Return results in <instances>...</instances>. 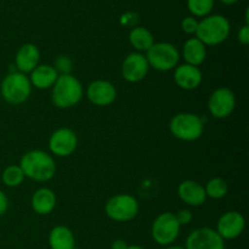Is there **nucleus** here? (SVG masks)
I'll list each match as a JSON object with an SVG mask.
<instances>
[{
	"label": "nucleus",
	"instance_id": "1",
	"mask_svg": "<svg viewBox=\"0 0 249 249\" xmlns=\"http://www.w3.org/2000/svg\"><path fill=\"white\" fill-rule=\"evenodd\" d=\"M19 167L24 177L38 182L49 181L56 173L53 157L41 150H32L24 153L19 160Z\"/></svg>",
	"mask_w": 249,
	"mask_h": 249
},
{
	"label": "nucleus",
	"instance_id": "2",
	"mask_svg": "<svg viewBox=\"0 0 249 249\" xmlns=\"http://www.w3.org/2000/svg\"><path fill=\"white\" fill-rule=\"evenodd\" d=\"M230 34V22L221 15H211L198 22L196 38L204 45L215 46L224 43Z\"/></svg>",
	"mask_w": 249,
	"mask_h": 249
},
{
	"label": "nucleus",
	"instance_id": "3",
	"mask_svg": "<svg viewBox=\"0 0 249 249\" xmlns=\"http://www.w3.org/2000/svg\"><path fill=\"white\" fill-rule=\"evenodd\" d=\"M83 97L82 83L73 74L58 75L53 87V102L58 108H71Z\"/></svg>",
	"mask_w": 249,
	"mask_h": 249
},
{
	"label": "nucleus",
	"instance_id": "4",
	"mask_svg": "<svg viewBox=\"0 0 249 249\" xmlns=\"http://www.w3.org/2000/svg\"><path fill=\"white\" fill-rule=\"evenodd\" d=\"M31 91L32 84L29 78L18 71L7 73L0 84L1 97L10 105H21L26 102Z\"/></svg>",
	"mask_w": 249,
	"mask_h": 249
},
{
	"label": "nucleus",
	"instance_id": "5",
	"mask_svg": "<svg viewBox=\"0 0 249 249\" xmlns=\"http://www.w3.org/2000/svg\"><path fill=\"white\" fill-rule=\"evenodd\" d=\"M173 135L181 141H196L203 135L204 119L195 113L182 112L175 114L169 123Z\"/></svg>",
	"mask_w": 249,
	"mask_h": 249
},
{
	"label": "nucleus",
	"instance_id": "6",
	"mask_svg": "<svg viewBox=\"0 0 249 249\" xmlns=\"http://www.w3.org/2000/svg\"><path fill=\"white\" fill-rule=\"evenodd\" d=\"M145 56L148 66L160 72L174 70L180 60L179 50L170 43H155L146 51Z\"/></svg>",
	"mask_w": 249,
	"mask_h": 249
},
{
	"label": "nucleus",
	"instance_id": "7",
	"mask_svg": "<svg viewBox=\"0 0 249 249\" xmlns=\"http://www.w3.org/2000/svg\"><path fill=\"white\" fill-rule=\"evenodd\" d=\"M105 212L111 220L126 223V221L133 220L138 215L139 202L131 195L119 194L111 197L106 202Z\"/></svg>",
	"mask_w": 249,
	"mask_h": 249
},
{
	"label": "nucleus",
	"instance_id": "8",
	"mask_svg": "<svg viewBox=\"0 0 249 249\" xmlns=\"http://www.w3.org/2000/svg\"><path fill=\"white\" fill-rule=\"evenodd\" d=\"M180 224L178 223L174 213L165 212L155 219L151 229L152 238L160 246H172L180 233Z\"/></svg>",
	"mask_w": 249,
	"mask_h": 249
},
{
	"label": "nucleus",
	"instance_id": "9",
	"mask_svg": "<svg viewBox=\"0 0 249 249\" xmlns=\"http://www.w3.org/2000/svg\"><path fill=\"white\" fill-rule=\"evenodd\" d=\"M236 107V96L229 88H218L212 92L208 101V109L216 119H225L232 114Z\"/></svg>",
	"mask_w": 249,
	"mask_h": 249
},
{
	"label": "nucleus",
	"instance_id": "10",
	"mask_svg": "<svg viewBox=\"0 0 249 249\" xmlns=\"http://www.w3.org/2000/svg\"><path fill=\"white\" fill-rule=\"evenodd\" d=\"M185 249H225V241L214 229L199 228L187 236Z\"/></svg>",
	"mask_w": 249,
	"mask_h": 249
},
{
	"label": "nucleus",
	"instance_id": "11",
	"mask_svg": "<svg viewBox=\"0 0 249 249\" xmlns=\"http://www.w3.org/2000/svg\"><path fill=\"white\" fill-rule=\"evenodd\" d=\"M78 145L77 134L70 128H60L53 131L49 139V148L57 157H68Z\"/></svg>",
	"mask_w": 249,
	"mask_h": 249
},
{
	"label": "nucleus",
	"instance_id": "12",
	"mask_svg": "<svg viewBox=\"0 0 249 249\" xmlns=\"http://www.w3.org/2000/svg\"><path fill=\"white\" fill-rule=\"evenodd\" d=\"M246 228V219L240 212L230 211L224 213L216 223L215 231L224 241L236 240L243 233Z\"/></svg>",
	"mask_w": 249,
	"mask_h": 249
},
{
	"label": "nucleus",
	"instance_id": "13",
	"mask_svg": "<svg viewBox=\"0 0 249 249\" xmlns=\"http://www.w3.org/2000/svg\"><path fill=\"white\" fill-rule=\"evenodd\" d=\"M148 66L146 56L141 53H130L122 63V75L129 83H139L147 75Z\"/></svg>",
	"mask_w": 249,
	"mask_h": 249
},
{
	"label": "nucleus",
	"instance_id": "14",
	"mask_svg": "<svg viewBox=\"0 0 249 249\" xmlns=\"http://www.w3.org/2000/svg\"><path fill=\"white\" fill-rule=\"evenodd\" d=\"M87 96L95 106H109L116 100L117 89L108 80L97 79L88 85Z\"/></svg>",
	"mask_w": 249,
	"mask_h": 249
},
{
	"label": "nucleus",
	"instance_id": "15",
	"mask_svg": "<svg viewBox=\"0 0 249 249\" xmlns=\"http://www.w3.org/2000/svg\"><path fill=\"white\" fill-rule=\"evenodd\" d=\"M202 80L203 74L199 67L182 63L174 68V82L180 89L195 90L202 84Z\"/></svg>",
	"mask_w": 249,
	"mask_h": 249
},
{
	"label": "nucleus",
	"instance_id": "16",
	"mask_svg": "<svg viewBox=\"0 0 249 249\" xmlns=\"http://www.w3.org/2000/svg\"><path fill=\"white\" fill-rule=\"evenodd\" d=\"M178 196L184 203L191 207H198L206 202L207 195L204 186L195 180H185L178 186Z\"/></svg>",
	"mask_w": 249,
	"mask_h": 249
},
{
	"label": "nucleus",
	"instance_id": "17",
	"mask_svg": "<svg viewBox=\"0 0 249 249\" xmlns=\"http://www.w3.org/2000/svg\"><path fill=\"white\" fill-rule=\"evenodd\" d=\"M39 60H40V51H39L38 46L28 43L22 45L16 53L15 65H16L18 72L27 74V73H31L39 65Z\"/></svg>",
	"mask_w": 249,
	"mask_h": 249
},
{
	"label": "nucleus",
	"instance_id": "18",
	"mask_svg": "<svg viewBox=\"0 0 249 249\" xmlns=\"http://www.w3.org/2000/svg\"><path fill=\"white\" fill-rule=\"evenodd\" d=\"M32 209L39 215H48L55 209L56 196L53 190L48 187H41L36 190L31 199Z\"/></svg>",
	"mask_w": 249,
	"mask_h": 249
},
{
	"label": "nucleus",
	"instance_id": "19",
	"mask_svg": "<svg viewBox=\"0 0 249 249\" xmlns=\"http://www.w3.org/2000/svg\"><path fill=\"white\" fill-rule=\"evenodd\" d=\"M182 57L187 65L199 67L207 58L206 45L196 36L187 39L182 46Z\"/></svg>",
	"mask_w": 249,
	"mask_h": 249
},
{
	"label": "nucleus",
	"instance_id": "20",
	"mask_svg": "<svg viewBox=\"0 0 249 249\" xmlns=\"http://www.w3.org/2000/svg\"><path fill=\"white\" fill-rule=\"evenodd\" d=\"M29 82L36 89H49L53 88L55 82L57 80L58 74L55 71V68L50 65H38L31 72Z\"/></svg>",
	"mask_w": 249,
	"mask_h": 249
},
{
	"label": "nucleus",
	"instance_id": "21",
	"mask_svg": "<svg viewBox=\"0 0 249 249\" xmlns=\"http://www.w3.org/2000/svg\"><path fill=\"white\" fill-rule=\"evenodd\" d=\"M51 249H75V238L72 230L65 225H57L49 233Z\"/></svg>",
	"mask_w": 249,
	"mask_h": 249
},
{
	"label": "nucleus",
	"instance_id": "22",
	"mask_svg": "<svg viewBox=\"0 0 249 249\" xmlns=\"http://www.w3.org/2000/svg\"><path fill=\"white\" fill-rule=\"evenodd\" d=\"M129 43L136 53H146L155 44V38L145 27H134L129 33Z\"/></svg>",
	"mask_w": 249,
	"mask_h": 249
},
{
	"label": "nucleus",
	"instance_id": "23",
	"mask_svg": "<svg viewBox=\"0 0 249 249\" xmlns=\"http://www.w3.org/2000/svg\"><path fill=\"white\" fill-rule=\"evenodd\" d=\"M207 197L213 199L224 198L229 194V184L223 178H213L204 186Z\"/></svg>",
	"mask_w": 249,
	"mask_h": 249
},
{
	"label": "nucleus",
	"instance_id": "24",
	"mask_svg": "<svg viewBox=\"0 0 249 249\" xmlns=\"http://www.w3.org/2000/svg\"><path fill=\"white\" fill-rule=\"evenodd\" d=\"M24 174L19 165H9L1 174V180L7 187H17L23 182Z\"/></svg>",
	"mask_w": 249,
	"mask_h": 249
},
{
	"label": "nucleus",
	"instance_id": "25",
	"mask_svg": "<svg viewBox=\"0 0 249 249\" xmlns=\"http://www.w3.org/2000/svg\"><path fill=\"white\" fill-rule=\"evenodd\" d=\"M213 7L214 0H187V9L197 17H207Z\"/></svg>",
	"mask_w": 249,
	"mask_h": 249
},
{
	"label": "nucleus",
	"instance_id": "26",
	"mask_svg": "<svg viewBox=\"0 0 249 249\" xmlns=\"http://www.w3.org/2000/svg\"><path fill=\"white\" fill-rule=\"evenodd\" d=\"M58 75H67L72 74L73 62L68 56H58L55 60V63L53 66Z\"/></svg>",
	"mask_w": 249,
	"mask_h": 249
},
{
	"label": "nucleus",
	"instance_id": "27",
	"mask_svg": "<svg viewBox=\"0 0 249 249\" xmlns=\"http://www.w3.org/2000/svg\"><path fill=\"white\" fill-rule=\"evenodd\" d=\"M197 27H198V21L192 16L185 17L181 21V29L186 34H196Z\"/></svg>",
	"mask_w": 249,
	"mask_h": 249
},
{
	"label": "nucleus",
	"instance_id": "28",
	"mask_svg": "<svg viewBox=\"0 0 249 249\" xmlns=\"http://www.w3.org/2000/svg\"><path fill=\"white\" fill-rule=\"evenodd\" d=\"M175 218H177L178 223L180 224V226L187 225V224L191 223L192 213L189 211V209H181V211H179L177 214H175Z\"/></svg>",
	"mask_w": 249,
	"mask_h": 249
},
{
	"label": "nucleus",
	"instance_id": "29",
	"mask_svg": "<svg viewBox=\"0 0 249 249\" xmlns=\"http://www.w3.org/2000/svg\"><path fill=\"white\" fill-rule=\"evenodd\" d=\"M138 18L139 17L135 12H126L122 16L121 21L122 24H124V26H134L138 22Z\"/></svg>",
	"mask_w": 249,
	"mask_h": 249
},
{
	"label": "nucleus",
	"instance_id": "30",
	"mask_svg": "<svg viewBox=\"0 0 249 249\" xmlns=\"http://www.w3.org/2000/svg\"><path fill=\"white\" fill-rule=\"evenodd\" d=\"M238 41L242 45H248L249 44V24H245L238 32Z\"/></svg>",
	"mask_w": 249,
	"mask_h": 249
},
{
	"label": "nucleus",
	"instance_id": "31",
	"mask_svg": "<svg viewBox=\"0 0 249 249\" xmlns=\"http://www.w3.org/2000/svg\"><path fill=\"white\" fill-rule=\"evenodd\" d=\"M7 207H9V199H7L6 195L0 190V216L6 213Z\"/></svg>",
	"mask_w": 249,
	"mask_h": 249
},
{
	"label": "nucleus",
	"instance_id": "32",
	"mask_svg": "<svg viewBox=\"0 0 249 249\" xmlns=\"http://www.w3.org/2000/svg\"><path fill=\"white\" fill-rule=\"evenodd\" d=\"M128 248V245H126L125 241L123 240H116L112 242L111 249H126Z\"/></svg>",
	"mask_w": 249,
	"mask_h": 249
},
{
	"label": "nucleus",
	"instance_id": "33",
	"mask_svg": "<svg viewBox=\"0 0 249 249\" xmlns=\"http://www.w3.org/2000/svg\"><path fill=\"white\" fill-rule=\"evenodd\" d=\"M221 2H224V4H226V5H232V4H235L236 1H238V0H220Z\"/></svg>",
	"mask_w": 249,
	"mask_h": 249
},
{
	"label": "nucleus",
	"instance_id": "34",
	"mask_svg": "<svg viewBox=\"0 0 249 249\" xmlns=\"http://www.w3.org/2000/svg\"><path fill=\"white\" fill-rule=\"evenodd\" d=\"M165 249H185V247H180V246H168Z\"/></svg>",
	"mask_w": 249,
	"mask_h": 249
},
{
	"label": "nucleus",
	"instance_id": "35",
	"mask_svg": "<svg viewBox=\"0 0 249 249\" xmlns=\"http://www.w3.org/2000/svg\"><path fill=\"white\" fill-rule=\"evenodd\" d=\"M126 249H145V248H142L141 246H128V248Z\"/></svg>",
	"mask_w": 249,
	"mask_h": 249
}]
</instances>
